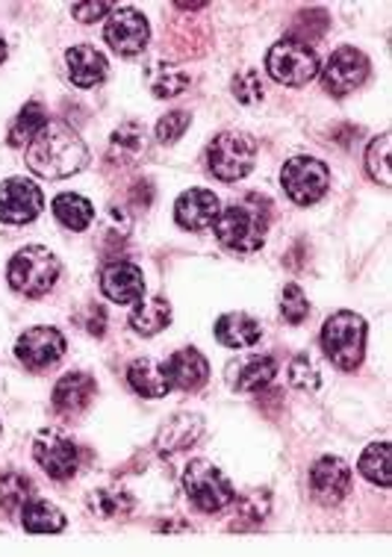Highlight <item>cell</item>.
Returning a JSON list of instances; mask_svg holds the SVG:
<instances>
[{
	"instance_id": "cell-34",
	"label": "cell",
	"mask_w": 392,
	"mask_h": 557,
	"mask_svg": "<svg viewBox=\"0 0 392 557\" xmlns=\"http://www.w3.org/2000/svg\"><path fill=\"white\" fill-rule=\"evenodd\" d=\"M89 507L103 519L127 517L133 510V498L121 490H98L89 496Z\"/></svg>"
},
{
	"instance_id": "cell-10",
	"label": "cell",
	"mask_w": 392,
	"mask_h": 557,
	"mask_svg": "<svg viewBox=\"0 0 392 557\" xmlns=\"http://www.w3.org/2000/svg\"><path fill=\"white\" fill-rule=\"evenodd\" d=\"M103 39H107V45L119 57L133 60V57H139L148 48V41H151V24H148V18L139 10H133V7H115L110 12V18H107V27H103Z\"/></svg>"
},
{
	"instance_id": "cell-15",
	"label": "cell",
	"mask_w": 392,
	"mask_h": 557,
	"mask_svg": "<svg viewBox=\"0 0 392 557\" xmlns=\"http://www.w3.org/2000/svg\"><path fill=\"white\" fill-rule=\"evenodd\" d=\"M101 293L115 305H139L145 298V274L131 260H110L101 269Z\"/></svg>"
},
{
	"instance_id": "cell-9",
	"label": "cell",
	"mask_w": 392,
	"mask_h": 557,
	"mask_svg": "<svg viewBox=\"0 0 392 557\" xmlns=\"http://www.w3.org/2000/svg\"><path fill=\"white\" fill-rule=\"evenodd\" d=\"M33 457H36V463L53 481H69V478H74L77 467H81L77 443L69 434H62L60 428H45V431L36 434V440H33Z\"/></svg>"
},
{
	"instance_id": "cell-23",
	"label": "cell",
	"mask_w": 392,
	"mask_h": 557,
	"mask_svg": "<svg viewBox=\"0 0 392 557\" xmlns=\"http://www.w3.org/2000/svg\"><path fill=\"white\" fill-rule=\"evenodd\" d=\"M21 525L27 528L30 534H60L69 525V519L60 507L45 502V498H30L27 505L21 507Z\"/></svg>"
},
{
	"instance_id": "cell-1",
	"label": "cell",
	"mask_w": 392,
	"mask_h": 557,
	"mask_svg": "<svg viewBox=\"0 0 392 557\" xmlns=\"http://www.w3.org/2000/svg\"><path fill=\"white\" fill-rule=\"evenodd\" d=\"M89 165V148L77 131L65 122H48V127L27 145V169L45 181H65Z\"/></svg>"
},
{
	"instance_id": "cell-40",
	"label": "cell",
	"mask_w": 392,
	"mask_h": 557,
	"mask_svg": "<svg viewBox=\"0 0 392 557\" xmlns=\"http://www.w3.org/2000/svg\"><path fill=\"white\" fill-rule=\"evenodd\" d=\"M112 10H115L112 3H74L71 15L81 21V24H95V21L107 18Z\"/></svg>"
},
{
	"instance_id": "cell-4",
	"label": "cell",
	"mask_w": 392,
	"mask_h": 557,
	"mask_svg": "<svg viewBox=\"0 0 392 557\" xmlns=\"http://www.w3.org/2000/svg\"><path fill=\"white\" fill-rule=\"evenodd\" d=\"M7 281L19 295L41 298L60 281V260L41 245H27L7 265Z\"/></svg>"
},
{
	"instance_id": "cell-2",
	"label": "cell",
	"mask_w": 392,
	"mask_h": 557,
	"mask_svg": "<svg viewBox=\"0 0 392 557\" xmlns=\"http://www.w3.org/2000/svg\"><path fill=\"white\" fill-rule=\"evenodd\" d=\"M269 207L272 203L262 195H242L219 210L216 222H212V234L224 248L236 253L260 251L266 234H269V222H272Z\"/></svg>"
},
{
	"instance_id": "cell-18",
	"label": "cell",
	"mask_w": 392,
	"mask_h": 557,
	"mask_svg": "<svg viewBox=\"0 0 392 557\" xmlns=\"http://www.w3.org/2000/svg\"><path fill=\"white\" fill-rule=\"evenodd\" d=\"M65 65H69V81L77 89H95L98 83H103L110 62L98 48L91 45H71L65 51Z\"/></svg>"
},
{
	"instance_id": "cell-14",
	"label": "cell",
	"mask_w": 392,
	"mask_h": 557,
	"mask_svg": "<svg viewBox=\"0 0 392 557\" xmlns=\"http://www.w3.org/2000/svg\"><path fill=\"white\" fill-rule=\"evenodd\" d=\"M310 490L319 505H340L352 493V467L342 457H319L310 469Z\"/></svg>"
},
{
	"instance_id": "cell-3",
	"label": "cell",
	"mask_w": 392,
	"mask_h": 557,
	"mask_svg": "<svg viewBox=\"0 0 392 557\" xmlns=\"http://www.w3.org/2000/svg\"><path fill=\"white\" fill-rule=\"evenodd\" d=\"M366 336H369V324L360 313L352 310H340L324 319L322 324V343L324 357L331 360L342 372H354L366 357Z\"/></svg>"
},
{
	"instance_id": "cell-31",
	"label": "cell",
	"mask_w": 392,
	"mask_h": 557,
	"mask_svg": "<svg viewBox=\"0 0 392 557\" xmlns=\"http://www.w3.org/2000/svg\"><path fill=\"white\" fill-rule=\"evenodd\" d=\"M110 148H112V157H115V160H136V157H142V153H145V148H148L145 127H142L139 122L121 124L119 131L112 133Z\"/></svg>"
},
{
	"instance_id": "cell-20",
	"label": "cell",
	"mask_w": 392,
	"mask_h": 557,
	"mask_svg": "<svg viewBox=\"0 0 392 557\" xmlns=\"http://www.w3.org/2000/svg\"><path fill=\"white\" fill-rule=\"evenodd\" d=\"M274 375H278V360L269 355H254L228 369V384L240 393H254L272 384Z\"/></svg>"
},
{
	"instance_id": "cell-24",
	"label": "cell",
	"mask_w": 392,
	"mask_h": 557,
	"mask_svg": "<svg viewBox=\"0 0 392 557\" xmlns=\"http://www.w3.org/2000/svg\"><path fill=\"white\" fill-rule=\"evenodd\" d=\"M204 431L201 416L195 413H177L162 425L160 436H157V448L160 451H181V448L192 446Z\"/></svg>"
},
{
	"instance_id": "cell-6",
	"label": "cell",
	"mask_w": 392,
	"mask_h": 557,
	"mask_svg": "<svg viewBox=\"0 0 392 557\" xmlns=\"http://www.w3.org/2000/svg\"><path fill=\"white\" fill-rule=\"evenodd\" d=\"M319 53L313 51L307 41L298 39H281L278 45L269 48L266 53V72L272 81H278L281 86H292V89H302L310 81L319 77Z\"/></svg>"
},
{
	"instance_id": "cell-37",
	"label": "cell",
	"mask_w": 392,
	"mask_h": 557,
	"mask_svg": "<svg viewBox=\"0 0 392 557\" xmlns=\"http://www.w3.org/2000/svg\"><path fill=\"white\" fill-rule=\"evenodd\" d=\"M281 315L283 322L290 324H302L307 315H310V301L298 284H286L281 293Z\"/></svg>"
},
{
	"instance_id": "cell-16",
	"label": "cell",
	"mask_w": 392,
	"mask_h": 557,
	"mask_svg": "<svg viewBox=\"0 0 392 557\" xmlns=\"http://www.w3.org/2000/svg\"><path fill=\"white\" fill-rule=\"evenodd\" d=\"M219 210H222V203H219L216 193H210V189H189V193H183L174 201V222L181 224L183 231L201 234V231H210Z\"/></svg>"
},
{
	"instance_id": "cell-39",
	"label": "cell",
	"mask_w": 392,
	"mask_h": 557,
	"mask_svg": "<svg viewBox=\"0 0 392 557\" xmlns=\"http://www.w3.org/2000/svg\"><path fill=\"white\" fill-rule=\"evenodd\" d=\"M192 124V115L183 110H174V112H166L160 122H157V143L160 145H174L181 139L183 133L189 131Z\"/></svg>"
},
{
	"instance_id": "cell-13",
	"label": "cell",
	"mask_w": 392,
	"mask_h": 557,
	"mask_svg": "<svg viewBox=\"0 0 392 557\" xmlns=\"http://www.w3.org/2000/svg\"><path fill=\"white\" fill-rule=\"evenodd\" d=\"M45 210V195L27 177H10L0 183V222L30 224Z\"/></svg>"
},
{
	"instance_id": "cell-11",
	"label": "cell",
	"mask_w": 392,
	"mask_h": 557,
	"mask_svg": "<svg viewBox=\"0 0 392 557\" xmlns=\"http://www.w3.org/2000/svg\"><path fill=\"white\" fill-rule=\"evenodd\" d=\"M319 74H322L324 91H331L333 98H345L348 91L360 89L363 83L369 81L372 62L357 48H336L331 60L324 62V69H319Z\"/></svg>"
},
{
	"instance_id": "cell-12",
	"label": "cell",
	"mask_w": 392,
	"mask_h": 557,
	"mask_svg": "<svg viewBox=\"0 0 392 557\" xmlns=\"http://www.w3.org/2000/svg\"><path fill=\"white\" fill-rule=\"evenodd\" d=\"M65 336L51 327V324H36V327H27L24 334L19 336V343H15V357H19L21 363L27 366L30 372H41V369H48L65 355Z\"/></svg>"
},
{
	"instance_id": "cell-33",
	"label": "cell",
	"mask_w": 392,
	"mask_h": 557,
	"mask_svg": "<svg viewBox=\"0 0 392 557\" xmlns=\"http://www.w3.org/2000/svg\"><path fill=\"white\" fill-rule=\"evenodd\" d=\"M366 172L375 183L381 186H390L392 174H390V133H381L378 139L369 143L366 148Z\"/></svg>"
},
{
	"instance_id": "cell-22",
	"label": "cell",
	"mask_w": 392,
	"mask_h": 557,
	"mask_svg": "<svg viewBox=\"0 0 392 557\" xmlns=\"http://www.w3.org/2000/svg\"><path fill=\"white\" fill-rule=\"evenodd\" d=\"M127 384L136 396L142 398H166L171 393V384L166 372H162L160 360L151 357H139L127 366Z\"/></svg>"
},
{
	"instance_id": "cell-32",
	"label": "cell",
	"mask_w": 392,
	"mask_h": 557,
	"mask_svg": "<svg viewBox=\"0 0 392 557\" xmlns=\"http://www.w3.org/2000/svg\"><path fill=\"white\" fill-rule=\"evenodd\" d=\"M272 510V496L269 490H252L248 496H242L240 502V519L233 522V531H252V528H260Z\"/></svg>"
},
{
	"instance_id": "cell-26",
	"label": "cell",
	"mask_w": 392,
	"mask_h": 557,
	"mask_svg": "<svg viewBox=\"0 0 392 557\" xmlns=\"http://www.w3.org/2000/svg\"><path fill=\"white\" fill-rule=\"evenodd\" d=\"M48 122H51V119H48V110H45L39 101L24 103L19 115H15V122L10 124L7 143H10L12 148H27V145L48 127Z\"/></svg>"
},
{
	"instance_id": "cell-17",
	"label": "cell",
	"mask_w": 392,
	"mask_h": 557,
	"mask_svg": "<svg viewBox=\"0 0 392 557\" xmlns=\"http://www.w3.org/2000/svg\"><path fill=\"white\" fill-rule=\"evenodd\" d=\"M162 372L169 377L171 389H183V393H195L210 381V363L198 348H181L162 363Z\"/></svg>"
},
{
	"instance_id": "cell-43",
	"label": "cell",
	"mask_w": 392,
	"mask_h": 557,
	"mask_svg": "<svg viewBox=\"0 0 392 557\" xmlns=\"http://www.w3.org/2000/svg\"><path fill=\"white\" fill-rule=\"evenodd\" d=\"M7 60V41H3V36H0V62Z\"/></svg>"
},
{
	"instance_id": "cell-28",
	"label": "cell",
	"mask_w": 392,
	"mask_h": 557,
	"mask_svg": "<svg viewBox=\"0 0 392 557\" xmlns=\"http://www.w3.org/2000/svg\"><path fill=\"white\" fill-rule=\"evenodd\" d=\"M145 81L151 86L154 98H177L181 91L189 89V74L177 69L174 62L154 60L145 72Z\"/></svg>"
},
{
	"instance_id": "cell-29",
	"label": "cell",
	"mask_w": 392,
	"mask_h": 557,
	"mask_svg": "<svg viewBox=\"0 0 392 557\" xmlns=\"http://www.w3.org/2000/svg\"><path fill=\"white\" fill-rule=\"evenodd\" d=\"M357 469L366 481H372L378 486H390L392 484V472H390V443H372L366 448L357 460Z\"/></svg>"
},
{
	"instance_id": "cell-21",
	"label": "cell",
	"mask_w": 392,
	"mask_h": 557,
	"mask_svg": "<svg viewBox=\"0 0 392 557\" xmlns=\"http://www.w3.org/2000/svg\"><path fill=\"white\" fill-rule=\"evenodd\" d=\"M260 322L248 313H224L222 319L216 322V339H219L224 348H233V351L254 348V345L260 343Z\"/></svg>"
},
{
	"instance_id": "cell-36",
	"label": "cell",
	"mask_w": 392,
	"mask_h": 557,
	"mask_svg": "<svg viewBox=\"0 0 392 557\" xmlns=\"http://www.w3.org/2000/svg\"><path fill=\"white\" fill-rule=\"evenodd\" d=\"M233 89V98L245 107H252V103H260L262 95H266V86H262V77L257 69H245L233 77L231 83Z\"/></svg>"
},
{
	"instance_id": "cell-25",
	"label": "cell",
	"mask_w": 392,
	"mask_h": 557,
	"mask_svg": "<svg viewBox=\"0 0 392 557\" xmlns=\"http://www.w3.org/2000/svg\"><path fill=\"white\" fill-rule=\"evenodd\" d=\"M51 210L62 227L77 231V234H81V231H89L91 222H95V207H91L89 198H83V195H74V193L57 195L51 203Z\"/></svg>"
},
{
	"instance_id": "cell-19",
	"label": "cell",
	"mask_w": 392,
	"mask_h": 557,
	"mask_svg": "<svg viewBox=\"0 0 392 557\" xmlns=\"http://www.w3.org/2000/svg\"><path fill=\"white\" fill-rule=\"evenodd\" d=\"M95 393H98L95 377L86 375V372H69V375H62L57 381V386H53L51 401L60 413L77 416L95 401Z\"/></svg>"
},
{
	"instance_id": "cell-35",
	"label": "cell",
	"mask_w": 392,
	"mask_h": 557,
	"mask_svg": "<svg viewBox=\"0 0 392 557\" xmlns=\"http://www.w3.org/2000/svg\"><path fill=\"white\" fill-rule=\"evenodd\" d=\"M286 377H290V384L295 389H304V393H316L319 384H322V377H319V369L313 363L307 355H295L286 366Z\"/></svg>"
},
{
	"instance_id": "cell-8",
	"label": "cell",
	"mask_w": 392,
	"mask_h": 557,
	"mask_svg": "<svg viewBox=\"0 0 392 557\" xmlns=\"http://www.w3.org/2000/svg\"><path fill=\"white\" fill-rule=\"evenodd\" d=\"M283 193L290 195L298 207H313L316 201H322L331 186V169L316 157H292L290 162H283L281 169Z\"/></svg>"
},
{
	"instance_id": "cell-41",
	"label": "cell",
	"mask_w": 392,
	"mask_h": 557,
	"mask_svg": "<svg viewBox=\"0 0 392 557\" xmlns=\"http://www.w3.org/2000/svg\"><path fill=\"white\" fill-rule=\"evenodd\" d=\"M83 327H86L91 336H103V331H107V313H103L101 305L89 307V315L83 319Z\"/></svg>"
},
{
	"instance_id": "cell-42",
	"label": "cell",
	"mask_w": 392,
	"mask_h": 557,
	"mask_svg": "<svg viewBox=\"0 0 392 557\" xmlns=\"http://www.w3.org/2000/svg\"><path fill=\"white\" fill-rule=\"evenodd\" d=\"M204 7H207V3H177V10H183V12H198V10H204Z\"/></svg>"
},
{
	"instance_id": "cell-30",
	"label": "cell",
	"mask_w": 392,
	"mask_h": 557,
	"mask_svg": "<svg viewBox=\"0 0 392 557\" xmlns=\"http://www.w3.org/2000/svg\"><path fill=\"white\" fill-rule=\"evenodd\" d=\"M30 498H36V486L27 475L21 472H7L0 475V507L7 513H21V507L27 505Z\"/></svg>"
},
{
	"instance_id": "cell-5",
	"label": "cell",
	"mask_w": 392,
	"mask_h": 557,
	"mask_svg": "<svg viewBox=\"0 0 392 557\" xmlns=\"http://www.w3.org/2000/svg\"><path fill=\"white\" fill-rule=\"evenodd\" d=\"M257 143L242 131H222L207 145V169L222 183H236L254 172Z\"/></svg>"
},
{
	"instance_id": "cell-38",
	"label": "cell",
	"mask_w": 392,
	"mask_h": 557,
	"mask_svg": "<svg viewBox=\"0 0 392 557\" xmlns=\"http://www.w3.org/2000/svg\"><path fill=\"white\" fill-rule=\"evenodd\" d=\"M133 231V219L121 207H110V213L103 219V231H101V245L110 248V245L127 243V236Z\"/></svg>"
},
{
	"instance_id": "cell-7",
	"label": "cell",
	"mask_w": 392,
	"mask_h": 557,
	"mask_svg": "<svg viewBox=\"0 0 392 557\" xmlns=\"http://www.w3.org/2000/svg\"><path fill=\"white\" fill-rule=\"evenodd\" d=\"M183 493L201 513H219L236 502V490L222 469L212 467L210 460H192L183 469Z\"/></svg>"
},
{
	"instance_id": "cell-27",
	"label": "cell",
	"mask_w": 392,
	"mask_h": 557,
	"mask_svg": "<svg viewBox=\"0 0 392 557\" xmlns=\"http://www.w3.org/2000/svg\"><path fill=\"white\" fill-rule=\"evenodd\" d=\"M171 324V305L166 298H142L139 305L133 307L131 327L139 336H157Z\"/></svg>"
}]
</instances>
